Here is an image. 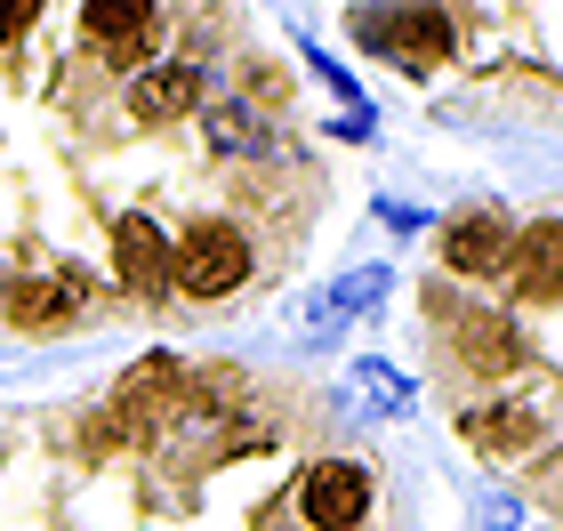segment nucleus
I'll use <instances>...</instances> for the list:
<instances>
[{"mask_svg":"<svg viewBox=\"0 0 563 531\" xmlns=\"http://www.w3.org/2000/svg\"><path fill=\"white\" fill-rule=\"evenodd\" d=\"M113 258H121V283H130L137 298L169 290V234H162L145 210H121V218H113Z\"/></svg>","mask_w":563,"mask_h":531,"instance_id":"nucleus-5","label":"nucleus"},{"mask_svg":"<svg viewBox=\"0 0 563 531\" xmlns=\"http://www.w3.org/2000/svg\"><path fill=\"white\" fill-rule=\"evenodd\" d=\"M81 33L106 41V48H130V41L153 33V9L145 0H97V9H81Z\"/></svg>","mask_w":563,"mask_h":531,"instance_id":"nucleus-11","label":"nucleus"},{"mask_svg":"<svg viewBox=\"0 0 563 531\" xmlns=\"http://www.w3.org/2000/svg\"><path fill=\"white\" fill-rule=\"evenodd\" d=\"M306 65H314V73H322V81H330V89H339V106H346V113H354V106H363V81H354V73H346L339 57H322V48H306Z\"/></svg>","mask_w":563,"mask_h":531,"instance_id":"nucleus-16","label":"nucleus"},{"mask_svg":"<svg viewBox=\"0 0 563 531\" xmlns=\"http://www.w3.org/2000/svg\"><path fill=\"white\" fill-rule=\"evenodd\" d=\"M354 33H363L371 48H387V57H402L411 73H434L451 57V16H434V9H395V16L363 9V16H354Z\"/></svg>","mask_w":563,"mask_h":531,"instance_id":"nucleus-3","label":"nucleus"},{"mask_svg":"<svg viewBox=\"0 0 563 531\" xmlns=\"http://www.w3.org/2000/svg\"><path fill=\"white\" fill-rule=\"evenodd\" d=\"M169 283L186 298H225L250 283V234L242 225H194L186 242L169 250Z\"/></svg>","mask_w":563,"mask_h":531,"instance_id":"nucleus-1","label":"nucleus"},{"mask_svg":"<svg viewBox=\"0 0 563 531\" xmlns=\"http://www.w3.org/2000/svg\"><path fill=\"white\" fill-rule=\"evenodd\" d=\"M507 266H516L523 307H548V298H563V225H555V218L523 225L516 250H507Z\"/></svg>","mask_w":563,"mask_h":531,"instance_id":"nucleus-6","label":"nucleus"},{"mask_svg":"<svg viewBox=\"0 0 563 531\" xmlns=\"http://www.w3.org/2000/svg\"><path fill=\"white\" fill-rule=\"evenodd\" d=\"M459 427H467L475 443H492V451H507V443H523V435H531V411H467Z\"/></svg>","mask_w":563,"mask_h":531,"instance_id":"nucleus-14","label":"nucleus"},{"mask_svg":"<svg viewBox=\"0 0 563 531\" xmlns=\"http://www.w3.org/2000/svg\"><path fill=\"white\" fill-rule=\"evenodd\" d=\"M378 225H395V234H419L427 210H411V201H378Z\"/></svg>","mask_w":563,"mask_h":531,"instance_id":"nucleus-18","label":"nucleus"},{"mask_svg":"<svg viewBox=\"0 0 563 531\" xmlns=\"http://www.w3.org/2000/svg\"><path fill=\"white\" fill-rule=\"evenodd\" d=\"M169 395H177V363H169V354H153V363L130 370V395H121V402H130V411H162Z\"/></svg>","mask_w":563,"mask_h":531,"instance_id":"nucleus-13","label":"nucleus"},{"mask_svg":"<svg viewBox=\"0 0 563 531\" xmlns=\"http://www.w3.org/2000/svg\"><path fill=\"white\" fill-rule=\"evenodd\" d=\"M516 523H523L516 499H507V491H483V531H516Z\"/></svg>","mask_w":563,"mask_h":531,"instance_id":"nucleus-17","label":"nucleus"},{"mask_svg":"<svg viewBox=\"0 0 563 531\" xmlns=\"http://www.w3.org/2000/svg\"><path fill=\"white\" fill-rule=\"evenodd\" d=\"M298 516L314 523V531H363V516H371V475L354 467V460H322V467H306V484H298Z\"/></svg>","mask_w":563,"mask_h":531,"instance_id":"nucleus-2","label":"nucleus"},{"mask_svg":"<svg viewBox=\"0 0 563 531\" xmlns=\"http://www.w3.org/2000/svg\"><path fill=\"white\" fill-rule=\"evenodd\" d=\"M81 283H73V274H57V283H41V290H24L16 298V314L24 322H41V331H57V322H73V314H81Z\"/></svg>","mask_w":563,"mask_h":531,"instance_id":"nucleus-12","label":"nucleus"},{"mask_svg":"<svg viewBox=\"0 0 563 531\" xmlns=\"http://www.w3.org/2000/svg\"><path fill=\"white\" fill-rule=\"evenodd\" d=\"M210 137L225 145V154H258V145H266V137H258V121H250L242 106H218V113H210Z\"/></svg>","mask_w":563,"mask_h":531,"instance_id":"nucleus-15","label":"nucleus"},{"mask_svg":"<svg viewBox=\"0 0 563 531\" xmlns=\"http://www.w3.org/2000/svg\"><path fill=\"white\" fill-rule=\"evenodd\" d=\"M201 106V65H145L130 81V113L137 121H177Z\"/></svg>","mask_w":563,"mask_h":531,"instance_id":"nucleus-7","label":"nucleus"},{"mask_svg":"<svg viewBox=\"0 0 563 531\" xmlns=\"http://www.w3.org/2000/svg\"><path fill=\"white\" fill-rule=\"evenodd\" d=\"M378 298H387V266H354V274H339V283L306 307V322H354V314H371Z\"/></svg>","mask_w":563,"mask_h":531,"instance_id":"nucleus-10","label":"nucleus"},{"mask_svg":"<svg viewBox=\"0 0 563 531\" xmlns=\"http://www.w3.org/2000/svg\"><path fill=\"white\" fill-rule=\"evenodd\" d=\"M33 24V0H0V41H16Z\"/></svg>","mask_w":563,"mask_h":531,"instance_id":"nucleus-19","label":"nucleus"},{"mask_svg":"<svg viewBox=\"0 0 563 531\" xmlns=\"http://www.w3.org/2000/svg\"><path fill=\"white\" fill-rule=\"evenodd\" d=\"M346 411H354V419H395V411H411V378H402L395 363H354V370H346Z\"/></svg>","mask_w":563,"mask_h":531,"instance_id":"nucleus-8","label":"nucleus"},{"mask_svg":"<svg viewBox=\"0 0 563 531\" xmlns=\"http://www.w3.org/2000/svg\"><path fill=\"white\" fill-rule=\"evenodd\" d=\"M507 250H516V225H507L499 210H459L443 225V266L451 274H499Z\"/></svg>","mask_w":563,"mask_h":531,"instance_id":"nucleus-4","label":"nucleus"},{"mask_svg":"<svg viewBox=\"0 0 563 531\" xmlns=\"http://www.w3.org/2000/svg\"><path fill=\"white\" fill-rule=\"evenodd\" d=\"M459 354H467L483 378H499V370L523 363V339H516V322H499V314H467L459 322Z\"/></svg>","mask_w":563,"mask_h":531,"instance_id":"nucleus-9","label":"nucleus"}]
</instances>
